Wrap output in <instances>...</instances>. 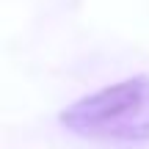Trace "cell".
<instances>
[{
	"label": "cell",
	"mask_w": 149,
	"mask_h": 149,
	"mask_svg": "<svg viewBox=\"0 0 149 149\" xmlns=\"http://www.w3.org/2000/svg\"><path fill=\"white\" fill-rule=\"evenodd\" d=\"M72 135L94 144H146L149 141V74L119 80L61 111Z\"/></svg>",
	"instance_id": "obj_1"
}]
</instances>
